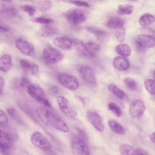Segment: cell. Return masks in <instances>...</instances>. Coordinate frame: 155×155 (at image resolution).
Segmentation results:
<instances>
[{"label": "cell", "instance_id": "obj_2", "mask_svg": "<svg viewBox=\"0 0 155 155\" xmlns=\"http://www.w3.org/2000/svg\"><path fill=\"white\" fill-rule=\"evenodd\" d=\"M63 57L64 55L61 52L51 46H46L43 51L44 60L48 64H52L58 63L63 59Z\"/></svg>", "mask_w": 155, "mask_h": 155}, {"label": "cell", "instance_id": "obj_16", "mask_svg": "<svg viewBox=\"0 0 155 155\" xmlns=\"http://www.w3.org/2000/svg\"><path fill=\"white\" fill-rule=\"evenodd\" d=\"M72 40L77 50L81 55L89 59L92 58L94 57L87 51L85 48V43L82 41L77 38H73Z\"/></svg>", "mask_w": 155, "mask_h": 155}, {"label": "cell", "instance_id": "obj_39", "mask_svg": "<svg viewBox=\"0 0 155 155\" xmlns=\"http://www.w3.org/2000/svg\"><path fill=\"white\" fill-rule=\"evenodd\" d=\"M115 36L119 42H123L124 40L125 36L124 28L122 27L118 29L116 32Z\"/></svg>", "mask_w": 155, "mask_h": 155}, {"label": "cell", "instance_id": "obj_48", "mask_svg": "<svg viewBox=\"0 0 155 155\" xmlns=\"http://www.w3.org/2000/svg\"><path fill=\"white\" fill-rule=\"evenodd\" d=\"M0 30L3 32H8L9 29L3 26L0 24Z\"/></svg>", "mask_w": 155, "mask_h": 155}, {"label": "cell", "instance_id": "obj_7", "mask_svg": "<svg viewBox=\"0 0 155 155\" xmlns=\"http://www.w3.org/2000/svg\"><path fill=\"white\" fill-rule=\"evenodd\" d=\"M59 82L63 86L71 91L78 88L79 83L78 80L71 75L66 73H61L58 76Z\"/></svg>", "mask_w": 155, "mask_h": 155}, {"label": "cell", "instance_id": "obj_21", "mask_svg": "<svg viewBox=\"0 0 155 155\" xmlns=\"http://www.w3.org/2000/svg\"><path fill=\"white\" fill-rule=\"evenodd\" d=\"M108 89L112 94L118 98L125 101L129 100V97L127 94L123 90L116 86L110 85L108 86Z\"/></svg>", "mask_w": 155, "mask_h": 155}, {"label": "cell", "instance_id": "obj_18", "mask_svg": "<svg viewBox=\"0 0 155 155\" xmlns=\"http://www.w3.org/2000/svg\"><path fill=\"white\" fill-rule=\"evenodd\" d=\"M12 65V58L10 55L5 54L0 57V71L4 72L8 71Z\"/></svg>", "mask_w": 155, "mask_h": 155}, {"label": "cell", "instance_id": "obj_46", "mask_svg": "<svg viewBox=\"0 0 155 155\" xmlns=\"http://www.w3.org/2000/svg\"><path fill=\"white\" fill-rule=\"evenodd\" d=\"M75 96V97L79 100L83 105H85L86 103V101L83 97L78 95H76Z\"/></svg>", "mask_w": 155, "mask_h": 155}, {"label": "cell", "instance_id": "obj_12", "mask_svg": "<svg viewBox=\"0 0 155 155\" xmlns=\"http://www.w3.org/2000/svg\"><path fill=\"white\" fill-rule=\"evenodd\" d=\"M16 47L23 54L30 56L34 55L35 50L33 45L29 42L21 39H19L15 42Z\"/></svg>", "mask_w": 155, "mask_h": 155}, {"label": "cell", "instance_id": "obj_28", "mask_svg": "<svg viewBox=\"0 0 155 155\" xmlns=\"http://www.w3.org/2000/svg\"><path fill=\"white\" fill-rule=\"evenodd\" d=\"M154 21V16L150 14L146 13L143 15L140 18L139 22L142 26H147L152 23Z\"/></svg>", "mask_w": 155, "mask_h": 155}, {"label": "cell", "instance_id": "obj_41", "mask_svg": "<svg viewBox=\"0 0 155 155\" xmlns=\"http://www.w3.org/2000/svg\"><path fill=\"white\" fill-rule=\"evenodd\" d=\"M12 147L0 144V153L2 155H10L11 152Z\"/></svg>", "mask_w": 155, "mask_h": 155}, {"label": "cell", "instance_id": "obj_4", "mask_svg": "<svg viewBox=\"0 0 155 155\" xmlns=\"http://www.w3.org/2000/svg\"><path fill=\"white\" fill-rule=\"evenodd\" d=\"M64 16L67 21L72 25H77L84 21L86 19L83 11L77 8L69 9L65 12Z\"/></svg>", "mask_w": 155, "mask_h": 155}, {"label": "cell", "instance_id": "obj_13", "mask_svg": "<svg viewBox=\"0 0 155 155\" xmlns=\"http://www.w3.org/2000/svg\"><path fill=\"white\" fill-rule=\"evenodd\" d=\"M138 45L142 48H151L155 46V39L152 36L146 35H139L137 38Z\"/></svg>", "mask_w": 155, "mask_h": 155}, {"label": "cell", "instance_id": "obj_40", "mask_svg": "<svg viewBox=\"0 0 155 155\" xmlns=\"http://www.w3.org/2000/svg\"><path fill=\"white\" fill-rule=\"evenodd\" d=\"M8 123V119L5 114L0 109V126H5Z\"/></svg>", "mask_w": 155, "mask_h": 155}, {"label": "cell", "instance_id": "obj_5", "mask_svg": "<svg viewBox=\"0 0 155 155\" xmlns=\"http://www.w3.org/2000/svg\"><path fill=\"white\" fill-rule=\"evenodd\" d=\"M47 124L48 126H51L64 132L68 133L69 130L67 124L61 117L51 111L47 118Z\"/></svg>", "mask_w": 155, "mask_h": 155}, {"label": "cell", "instance_id": "obj_37", "mask_svg": "<svg viewBox=\"0 0 155 155\" xmlns=\"http://www.w3.org/2000/svg\"><path fill=\"white\" fill-rule=\"evenodd\" d=\"M38 5L39 9L43 11L49 10L52 6L51 2L47 0L39 1Z\"/></svg>", "mask_w": 155, "mask_h": 155}, {"label": "cell", "instance_id": "obj_15", "mask_svg": "<svg viewBox=\"0 0 155 155\" xmlns=\"http://www.w3.org/2000/svg\"><path fill=\"white\" fill-rule=\"evenodd\" d=\"M53 43L58 47L66 50L70 49L73 44L72 39L63 37L56 38L53 40Z\"/></svg>", "mask_w": 155, "mask_h": 155}, {"label": "cell", "instance_id": "obj_32", "mask_svg": "<svg viewBox=\"0 0 155 155\" xmlns=\"http://www.w3.org/2000/svg\"><path fill=\"white\" fill-rule=\"evenodd\" d=\"M155 81L153 79H148L146 80L144 83L145 88L149 93L154 95L155 93Z\"/></svg>", "mask_w": 155, "mask_h": 155}, {"label": "cell", "instance_id": "obj_31", "mask_svg": "<svg viewBox=\"0 0 155 155\" xmlns=\"http://www.w3.org/2000/svg\"><path fill=\"white\" fill-rule=\"evenodd\" d=\"M109 110L112 112L118 117H121L122 115V112L120 107L113 102H110L108 105Z\"/></svg>", "mask_w": 155, "mask_h": 155}, {"label": "cell", "instance_id": "obj_24", "mask_svg": "<svg viewBox=\"0 0 155 155\" xmlns=\"http://www.w3.org/2000/svg\"><path fill=\"white\" fill-rule=\"evenodd\" d=\"M124 24V20L118 17L112 18L107 21L108 26L112 29H119L123 27Z\"/></svg>", "mask_w": 155, "mask_h": 155}, {"label": "cell", "instance_id": "obj_1", "mask_svg": "<svg viewBox=\"0 0 155 155\" xmlns=\"http://www.w3.org/2000/svg\"><path fill=\"white\" fill-rule=\"evenodd\" d=\"M28 94L38 103L46 108H50L51 105L46 97L45 91L41 87L30 84L27 88Z\"/></svg>", "mask_w": 155, "mask_h": 155}, {"label": "cell", "instance_id": "obj_36", "mask_svg": "<svg viewBox=\"0 0 155 155\" xmlns=\"http://www.w3.org/2000/svg\"><path fill=\"white\" fill-rule=\"evenodd\" d=\"M20 8L21 10L26 13L31 17H33L36 12L35 8L31 5H22L20 7Z\"/></svg>", "mask_w": 155, "mask_h": 155}, {"label": "cell", "instance_id": "obj_11", "mask_svg": "<svg viewBox=\"0 0 155 155\" xmlns=\"http://www.w3.org/2000/svg\"><path fill=\"white\" fill-rule=\"evenodd\" d=\"M145 110L144 104L139 99L133 101L129 106V113L131 117L135 118H140L143 114Z\"/></svg>", "mask_w": 155, "mask_h": 155}, {"label": "cell", "instance_id": "obj_35", "mask_svg": "<svg viewBox=\"0 0 155 155\" xmlns=\"http://www.w3.org/2000/svg\"><path fill=\"white\" fill-rule=\"evenodd\" d=\"M124 81L127 87L130 90L135 91L137 89V84L134 79L127 77L125 78Z\"/></svg>", "mask_w": 155, "mask_h": 155}, {"label": "cell", "instance_id": "obj_6", "mask_svg": "<svg viewBox=\"0 0 155 155\" xmlns=\"http://www.w3.org/2000/svg\"><path fill=\"white\" fill-rule=\"evenodd\" d=\"M57 100L59 109L62 114L69 118L76 117L77 115L76 110L66 98L62 96H59Z\"/></svg>", "mask_w": 155, "mask_h": 155}, {"label": "cell", "instance_id": "obj_23", "mask_svg": "<svg viewBox=\"0 0 155 155\" xmlns=\"http://www.w3.org/2000/svg\"><path fill=\"white\" fill-rule=\"evenodd\" d=\"M108 124L110 129L114 133L120 135L125 134V130L124 128L116 121L109 120L108 121Z\"/></svg>", "mask_w": 155, "mask_h": 155}, {"label": "cell", "instance_id": "obj_47", "mask_svg": "<svg viewBox=\"0 0 155 155\" xmlns=\"http://www.w3.org/2000/svg\"><path fill=\"white\" fill-rule=\"evenodd\" d=\"M155 132H154L152 133L150 135V139L151 141L153 143H155Z\"/></svg>", "mask_w": 155, "mask_h": 155}, {"label": "cell", "instance_id": "obj_43", "mask_svg": "<svg viewBox=\"0 0 155 155\" xmlns=\"http://www.w3.org/2000/svg\"><path fill=\"white\" fill-rule=\"evenodd\" d=\"M132 155H149L144 150L140 148H137L134 149Z\"/></svg>", "mask_w": 155, "mask_h": 155}, {"label": "cell", "instance_id": "obj_9", "mask_svg": "<svg viewBox=\"0 0 155 155\" xmlns=\"http://www.w3.org/2000/svg\"><path fill=\"white\" fill-rule=\"evenodd\" d=\"M86 116L89 122L97 130L100 132L104 131V125L98 113L94 110H89L87 112Z\"/></svg>", "mask_w": 155, "mask_h": 155}, {"label": "cell", "instance_id": "obj_17", "mask_svg": "<svg viewBox=\"0 0 155 155\" xmlns=\"http://www.w3.org/2000/svg\"><path fill=\"white\" fill-rule=\"evenodd\" d=\"M113 65L116 69L123 71L127 69L129 66L128 60L124 57L121 56L115 57L113 61Z\"/></svg>", "mask_w": 155, "mask_h": 155}, {"label": "cell", "instance_id": "obj_10", "mask_svg": "<svg viewBox=\"0 0 155 155\" xmlns=\"http://www.w3.org/2000/svg\"><path fill=\"white\" fill-rule=\"evenodd\" d=\"M77 69L79 73L86 82L92 85L96 84V81L95 75L90 67L86 65H79Z\"/></svg>", "mask_w": 155, "mask_h": 155}, {"label": "cell", "instance_id": "obj_8", "mask_svg": "<svg viewBox=\"0 0 155 155\" xmlns=\"http://www.w3.org/2000/svg\"><path fill=\"white\" fill-rule=\"evenodd\" d=\"M31 140L35 146L45 151L50 149L51 147L48 140L38 132H35L32 134Z\"/></svg>", "mask_w": 155, "mask_h": 155}, {"label": "cell", "instance_id": "obj_19", "mask_svg": "<svg viewBox=\"0 0 155 155\" xmlns=\"http://www.w3.org/2000/svg\"><path fill=\"white\" fill-rule=\"evenodd\" d=\"M87 30L94 35L99 41H103L108 38V34L105 30L98 28L89 26L87 27Z\"/></svg>", "mask_w": 155, "mask_h": 155}, {"label": "cell", "instance_id": "obj_50", "mask_svg": "<svg viewBox=\"0 0 155 155\" xmlns=\"http://www.w3.org/2000/svg\"></svg>", "mask_w": 155, "mask_h": 155}, {"label": "cell", "instance_id": "obj_45", "mask_svg": "<svg viewBox=\"0 0 155 155\" xmlns=\"http://www.w3.org/2000/svg\"><path fill=\"white\" fill-rule=\"evenodd\" d=\"M50 91L54 94H57L59 91L58 87L56 85L52 86L50 88Z\"/></svg>", "mask_w": 155, "mask_h": 155}, {"label": "cell", "instance_id": "obj_29", "mask_svg": "<svg viewBox=\"0 0 155 155\" xmlns=\"http://www.w3.org/2000/svg\"><path fill=\"white\" fill-rule=\"evenodd\" d=\"M30 84V81L28 78L24 76L17 79L15 83V87L20 90L27 88Z\"/></svg>", "mask_w": 155, "mask_h": 155}, {"label": "cell", "instance_id": "obj_44", "mask_svg": "<svg viewBox=\"0 0 155 155\" xmlns=\"http://www.w3.org/2000/svg\"><path fill=\"white\" fill-rule=\"evenodd\" d=\"M4 84V80L2 77L0 76V94L2 93Z\"/></svg>", "mask_w": 155, "mask_h": 155}, {"label": "cell", "instance_id": "obj_34", "mask_svg": "<svg viewBox=\"0 0 155 155\" xmlns=\"http://www.w3.org/2000/svg\"><path fill=\"white\" fill-rule=\"evenodd\" d=\"M31 20L33 22L48 25L54 22V20L50 18H45L41 17H34L31 19Z\"/></svg>", "mask_w": 155, "mask_h": 155}, {"label": "cell", "instance_id": "obj_49", "mask_svg": "<svg viewBox=\"0 0 155 155\" xmlns=\"http://www.w3.org/2000/svg\"><path fill=\"white\" fill-rule=\"evenodd\" d=\"M49 155H55L56 154L53 152L50 149L45 151Z\"/></svg>", "mask_w": 155, "mask_h": 155}, {"label": "cell", "instance_id": "obj_38", "mask_svg": "<svg viewBox=\"0 0 155 155\" xmlns=\"http://www.w3.org/2000/svg\"><path fill=\"white\" fill-rule=\"evenodd\" d=\"M7 112L9 115L15 120L19 122H21V119L19 115L14 109L13 108H8Z\"/></svg>", "mask_w": 155, "mask_h": 155}, {"label": "cell", "instance_id": "obj_42", "mask_svg": "<svg viewBox=\"0 0 155 155\" xmlns=\"http://www.w3.org/2000/svg\"><path fill=\"white\" fill-rule=\"evenodd\" d=\"M70 3L77 6L85 7H89V4L86 2L82 1L71 0L69 1Z\"/></svg>", "mask_w": 155, "mask_h": 155}, {"label": "cell", "instance_id": "obj_27", "mask_svg": "<svg viewBox=\"0 0 155 155\" xmlns=\"http://www.w3.org/2000/svg\"><path fill=\"white\" fill-rule=\"evenodd\" d=\"M84 45L87 51L94 56L95 53L101 49V46L99 44L93 42H88L85 44Z\"/></svg>", "mask_w": 155, "mask_h": 155}, {"label": "cell", "instance_id": "obj_30", "mask_svg": "<svg viewBox=\"0 0 155 155\" xmlns=\"http://www.w3.org/2000/svg\"><path fill=\"white\" fill-rule=\"evenodd\" d=\"M134 8V7L130 4L120 5L118 7V12L121 14L128 15L131 14Z\"/></svg>", "mask_w": 155, "mask_h": 155}, {"label": "cell", "instance_id": "obj_26", "mask_svg": "<svg viewBox=\"0 0 155 155\" xmlns=\"http://www.w3.org/2000/svg\"><path fill=\"white\" fill-rule=\"evenodd\" d=\"M1 11L5 17L9 18L15 16L17 14V11L15 8L10 5H3Z\"/></svg>", "mask_w": 155, "mask_h": 155}, {"label": "cell", "instance_id": "obj_20", "mask_svg": "<svg viewBox=\"0 0 155 155\" xmlns=\"http://www.w3.org/2000/svg\"><path fill=\"white\" fill-rule=\"evenodd\" d=\"M14 138L12 134L0 129V144L12 147Z\"/></svg>", "mask_w": 155, "mask_h": 155}, {"label": "cell", "instance_id": "obj_14", "mask_svg": "<svg viewBox=\"0 0 155 155\" xmlns=\"http://www.w3.org/2000/svg\"><path fill=\"white\" fill-rule=\"evenodd\" d=\"M20 63L22 68L25 71L30 74H35L39 70V67L37 64L26 59H21Z\"/></svg>", "mask_w": 155, "mask_h": 155}, {"label": "cell", "instance_id": "obj_3", "mask_svg": "<svg viewBox=\"0 0 155 155\" xmlns=\"http://www.w3.org/2000/svg\"><path fill=\"white\" fill-rule=\"evenodd\" d=\"M87 140L73 136L71 147L73 155H90Z\"/></svg>", "mask_w": 155, "mask_h": 155}, {"label": "cell", "instance_id": "obj_33", "mask_svg": "<svg viewBox=\"0 0 155 155\" xmlns=\"http://www.w3.org/2000/svg\"><path fill=\"white\" fill-rule=\"evenodd\" d=\"M135 149L127 144H123L119 147V150L122 155H132Z\"/></svg>", "mask_w": 155, "mask_h": 155}, {"label": "cell", "instance_id": "obj_25", "mask_svg": "<svg viewBox=\"0 0 155 155\" xmlns=\"http://www.w3.org/2000/svg\"><path fill=\"white\" fill-rule=\"evenodd\" d=\"M116 52L120 55L127 57L131 54V49L130 47L125 44H120L117 45L115 48Z\"/></svg>", "mask_w": 155, "mask_h": 155}, {"label": "cell", "instance_id": "obj_22", "mask_svg": "<svg viewBox=\"0 0 155 155\" xmlns=\"http://www.w3.org/2000/svg\"><path fill=\"white\" fill-rule=\"evenodd\" d=\"M39 32V34L41 36L48 37L56 34L57 30L54 26L46 25L41 27Z\"/></svg>", "mask_w": 155, "mask_h": 155}]
</instances>
